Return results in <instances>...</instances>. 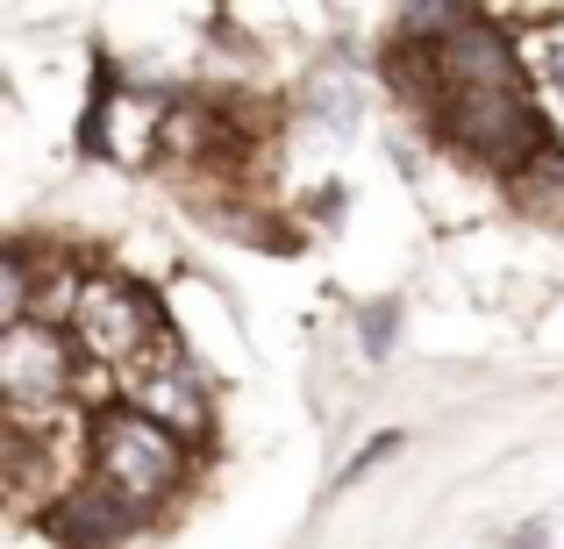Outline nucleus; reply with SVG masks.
I'll list each match as a JSON object with an SVG mask.
<instances>
[{
  "label": "nucleus",
  "instance_id": "f257e3e1",
  "mask_svg": "<svg viewBox=\"0 0 564 549\" xmlns=\"http://www.w3.org/2000/svg\"><path fill=\"white\" fill-rule=\"evenodd\" d=\"M386 79L414 114H429L457 151L494 172H522L536 151H551V129L522 72V43L508 36L500 14L408 8L386 51Z\"/></svg>",
  "mask_w": 564,
  "mask_h": 549
},
{
  "label": "nucleus",
  "instance_id": "f03ea898",
  "mask_svg": "<svg viewBox=\"0 0 564 549\" xmlns=\"http://www.w3.org/2000/svg\"><path fill=\"white\" fill-rule=\"evenodd\" d=\"M72 399H79V343L43 321H14L0 329V407H8V428H29V436H51L65 428Z\"/></svg>",
  "mask_w": 564,
  "mask_h": 549
},
{
  "label": "nucleus",
  "instance_id": "7ed1b4c3",
  "mask_svg": "<svg viewBox=\"0 0 564 549\" xmlns=\"http://www.w3.org/2000/svg\"><path fill=\"white\" fill-rule=\"evenodd\" d=\"M86 457H94V485L122 493L129 507H151L180 485V464H186V436L158 428L151 414L137 407H108L86 421Z\"/></svg>",
  "mask_w": 564,
  "mask_h": 549
},
{
  "label": "nucleus",
  "instance_id": "20e7f679",
  "mask_svg": "<svg viewBox=\"0 0 564 549\" xmlns=\"http://www.w3.org/2000/svg\"><path fill=\"white\" fill-rule=\"evenodd\" d=\"M94 479V457L86 450H72L65 442V428H51V436H29V428H8V450H0V479H8V499L22 514H43V507H57V485L65 479Z\"/></svg>",
  "mask_w": 564,
  "mask_h": 549
},
{
  "label": "nucleus",
  "instance_id": "39448f33",
  "mask_svg": "<svg viewBox=\"0 0 564 549\" xmlns=\"http://www.w3.org/2000/svg\"><path fill=\"white\" fill-rule=\"evenodd\" d=\"M514 43H522V72H529V94H536V114L551 129V143L564 151V8L514 14Z\"/></svg>",
  "mask_w": 564,
  "mask_h": 549
},
{
  "label": "nucleus",
  "instance_id": "423d86ee",
  "mask_svg": "<svg viewBox=\"0 0 564 549\" xmlns=\"http://www.w3.org/2000/svg\"><path fill=\"white\" fill-rule=\"evenodd\" d=\"M129 521H137V507H129L122 493H108V485H94V479L43 514V528H51L57 549H115L129 536Z\"/></svg>",
  "mask_w": 564,
  "mask_h": 549
},
{
  "label": "nucleus",
  "instance_id": "0eeeda50",
  "mask_svg": "<svg viewBox=\"0 0 564 549\" xmlns=\"http://www.w3.org/2000/svg\"><path fill=\"white\" fill-rule=\"evenodd\" d=\"M122 407H137V414H151L158 428H172V436H207V393L193 385V371L186 364H172V371H151V378H137L122 393Z\"/></svg>",
  "mask_w": 564,
  "mask_h": 549
},
{
  "label": "nucleus",
  "instance_id": "6e6552de",
  "mask_svg": "<svg viewBox=\"0 0 564 549\" xmlns=\"http://www.w3.org/2000/svg\"><path fill=\"white\" fill-rule=\"evenodd\" d=\"M514 207L536 221H564V151H536L522 172H514Z\"/></svg>",
  "mask_w": 564,
  "mask_h": 549
},
{
  "label": "nucleus",
  "instance_id": "1a4fd4ad",
  "mask_svg": "<svg viewBox=\"0 0 564 549\" xmlns=\"http://www.w3.org/2000/svg\"><path fill=\"white\" fill-rule=\"evenodd\" d=\"M400 450H408V442H400L393 428H386V436H372V442H365V450L344 464V485H350V479H365V471H372V464H386V457H400Z\"/></svg>",
  "mask_w": 564,
  "mask_h": 549
},
{
  "label": "nucleus",
  "instance_id": "9d476101",
  "mask_svg": "<svg viewBox=\"0 0 564 549\" xmlns=\"http://www.w3.org/2000/svg\"><path fill=\"white\" fill-rule=\"evenodd\" d=\"M365 329H372V336H365V350L386 358V343H393V336H386V329H393V307H372V321H365Z\"/></svg>",
  "mask_w": 564,
  "mask_h": 549
}]
</instances>
